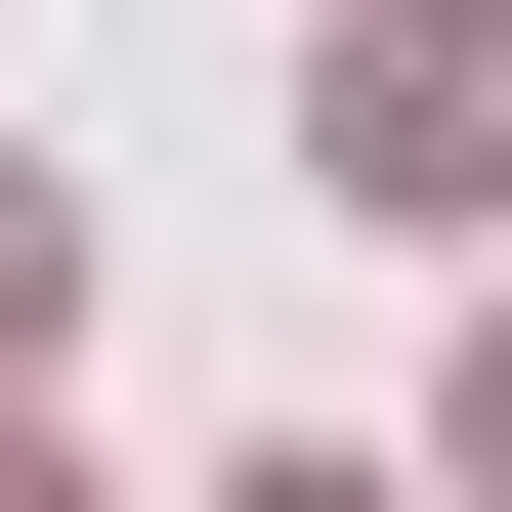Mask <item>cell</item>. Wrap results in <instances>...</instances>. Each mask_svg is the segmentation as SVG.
I'll list each match as a JSON object with an SVG mask.
<instances>
[{"instance_id": "cell-1", "label": "cell", "mask_w": 512, "mask_h": 512, "mask_svg": "<svg viewBox=\"0 0 512 512\" xmlns=\"http://www.w3.org/2000/svg\"><path fill=\"white\" fill-rule=\"evenodd\" d=\"M299 171H342V214H512V43H470V0H342Z\"/></svg>"}, {"instance_id": "cell-2", "label": "cell", "mask_w": 512, "mask_h": 512, "mask_svg": "<svg viewBox=\"0 0 512 512\" xmlns=\"http://www.w3.org/2000/svg\"><path fill=\"white\" fill-rule=\"evenodd\" d=\"M43 342H86V214H43V171H0V384H43Z\"/></svg>"}]
</instances>
